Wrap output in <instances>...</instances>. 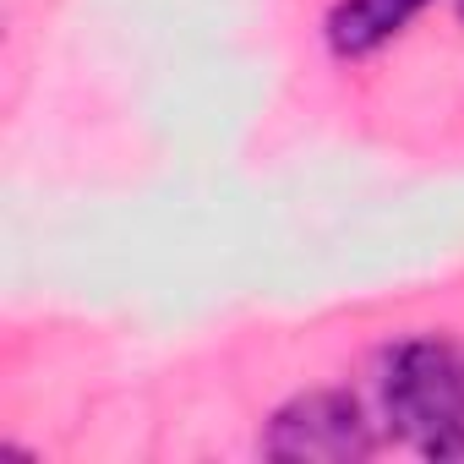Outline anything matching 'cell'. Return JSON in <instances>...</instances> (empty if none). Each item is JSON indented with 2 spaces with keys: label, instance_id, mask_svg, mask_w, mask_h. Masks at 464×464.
I'll return each mask as SVG.
<instances>
[{
  "label": "cell",
  "instance_id": "obj_1",
  "mask_svg": "<svg viewBox=\"0 0 464 464\" xmlns=\"http://www.w3.org/2000/svg\"><path fill=\"white\" fill-rule=\"evenodd\" d=\"M377 404L388 431L426 459H464V344L410 334L377 355Z\"/></svg>",
  "mask_w": 464,
  "mask_h": 464
},
{
  "label": "cell",
  "instance_id": "obj_2",
  "mask_svg": "<svg viewBox=\"0 0 464 464\" xmlns=\"http://www.w3.org/2000/svg\"><path fill=\"white\" fill-rule=\"evenodd\" d=\"M263 453L285 464H361L377 453V420L350 388H306L268 415Z\"/></svg>",
  "mask_w": 464,
  "mask_h": 464
},
{
  "label": "cell",
  "instance_id": "obj_3",
  "mask_svg": "<svg viewBox=\"0 0 464 464\" xmlns=\"http://www.w3.org/2000/svg\"><path fill=\"white\" fill-rule=\"evenodd\" d=\"M431 0H334L323 23V39L339 61H366L382 44H393Z\"/></svg>",
  "mask_w": 464,
  "mask_h": 464
},
{
  "label": "cell",
  "instance_id": "obj_4",
  "mask_svg": "<svg viewBox=\"0 0 464 464\" xmlns=\"http://www.w3.org/2000/svg\"><path fill=\"white\" fill-rule=\"evenodd\" d=\"M453 6H459V17H464V0H453Z\"/></svg>",
  "mask_w": 464,
  "mask_h": 464
}]
</instances>
